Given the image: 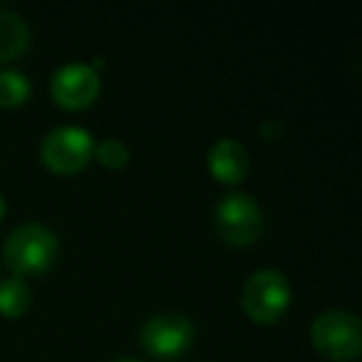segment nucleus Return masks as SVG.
<instances>
[{"label":"nucleus","instance_id":"obj_12","mask_svg":"<svg viewBox=\"0 0 362 362\" xmlns=\"http://www.w3.org/2000/svg\"><path fill=\"white\" fill-rule=\"evenodd\" d=\"M95 154L100 164L110 166V169H119L129 161V146L119 139H105L102 144L95 146Z\"/></svg>","mask_w":362,"mask_h":362},{"label":"nucleus","instance_id":"obj_3","mask_svg":"<svg viewBox=\"0 0 362 362\" xmlns=\"http://www.w3.org/2000/svg\"><path fill=\"white\" fill-rule=\"evenodd\" d=\"M291 283L276 268H258L248 276L241 291V305L256 322H276L291 305Z\"/></svg>","mask_w":362,"mask_h":362},{"label":"nucleus","instance_id":"obj_10","mask_svg":"<svg viewBox=\"0 0 362 362\" xmlns=\"http://www.w3.org/2000/svg\"><path fill=\"white\" fill-rule=\"evenodd\" d=\"M33 291L25 283V278H3L0 281V313L8 317H18L30 308Z\"/></svg>","mask_w":362,"mask_h":362},{"label":"nucleus","instance_id":"obj_6","mask_svg":"<svg viewBox=\"0 0 362 362\" xmlns=\"http://www.w3.org/2000/svg\"><path fill=\"white\" fill-rule=\"evenodd\" d=\"M139 342L154 357H176L194 342V322L184 313H156L141 325Z\"/></svg>","mask_w":362,"mask_h":362},{"label":"nucleus","instance_id":"obj_7","mask_svg":"<svg viewBox=\"0 0 362 362\" xmlns=\"http://www.w3.org/2000/svg\"><path fill=\"white\" fill-rule=\"evenodd\" d=\"M50 92L57 105L67 110H82L100 95V75L87 62H65L52 75Z\"/></svg>","mask_w":362,"mask_h":362},{"label":"nucleus","instance_id":"obj_11","mask_svg":"<svg viewBox=\"0 0 362 362\" xmlns=\"http://www.w3.org/2000/svg\"><path fill=\"white\" fill-rule=\"evenodd\" d=\"M33 82L25 72L6 67L0 70V105L3 107H18L30 97Z\"/></svg>","mask_w":362,"mask_h":362},{"label":"nucleus","instance_id":"obj_9","mask_svg":"<svg viewBox=\"0 0 362 362\" xmlns=\"http://www.w3.org/2000/svg\"><path fill=\"white\" fill-rule=\"evenodd\" d=\"M30 45V28L16 11L0 8V62L16 60Z\"/></svg>","mask_w":362,"mask_h":362},{"label":"nucleus","instance_id":"obj_8","mask_svg":"<svg viewBox=\"0 0 362 362\" xmlns=\"http://www.w3.org/2000/svg\"><path fill=\"white\" fill-rule=\"evenodd\" d=\"M209 169L223 184H236L248 171V151L236 139H218L209 149Z\"/></svg>","mask_w":362,"mask_h":362},{"label":"nucleus","instance_id":"obj_13","mask_svg":"<svg viewBox=\"0 0 362 362\" xmlns=\"http://www.w3.org/2000/svg\"><path fill=\"white\" fill-rule=\"evenodd\" d=\"M6 211H8V204H6V197L0 194V218L6 216Z\"/></svg>","mask_w":362,"mask_h":362},{"label":"nucleus","instance_id":"obj_2","mask_svg":"<svg viewBox=\"0 0 362 362\" xmlns=\"http://www.w3.org/2000/svg\"><path fill=\"white\" fill-rule=\"evenodd\" d=\"M310 337L322 357L335 362H350L362 350L360 317L350 310H325L313 320Z\"/></svg>","mask_w":362,"mask_h":362},{"label":"nucleus","instance_id":"obj_5","mask_svg":"<svg viewBox=\"0 0 362 362\" xmlns=\"http://www.w3.org/2000/svg\"><path fill=\"white\" fill-rule=\"evenodd\" d=\"M216 228L233 246H251L263 231V211L251 194L233 192L218 199L214 211Z\"/></svg>","mask_w":362,"mask_h":362},{"label":"nucleus","instance_id":"obj_4","mask_svg":"<svg viewBox=\"0 0 362 362\" xmlns=\"http://www.w3.org/2000/svg\"><path fill=\"white\" fill-rule=\"evenodd\" d=\"M95 154V139L85 127L62 124L47 132L40 144V156L57 174H75L85 169Z\"/></svg>","mask_w":362,"mask_h":362},{"label":"nucleus","instance_id":"obj_14","mask_svg":"<svg viewBox=\"0 0 362 362\" xmlns=\"http://www.w3.org/2000/svg\"><path fill=\"white\" fill-rule=\"evenodd\" d=\"M115 362H144V360H136V357H117Z\"/></svg>","mask_w":362,"mask_h":362},{"label":"nucleus","instance_id":"obj_1","mask_svg":"<svg viewBox=\"0 0 362 362\" xmlns=\"http://www.w3.org/2000/svg\"><path fill=\"white\" fill-rule=\"evenodd\" d=\"M57 251H60V241H57L55 231L47 228L45 223L33 221L16 226L3 243L6 266L18 278L45 273L55 263Z\"/></svg>","mask_w":362,"mask_h":362}]
</instances>
